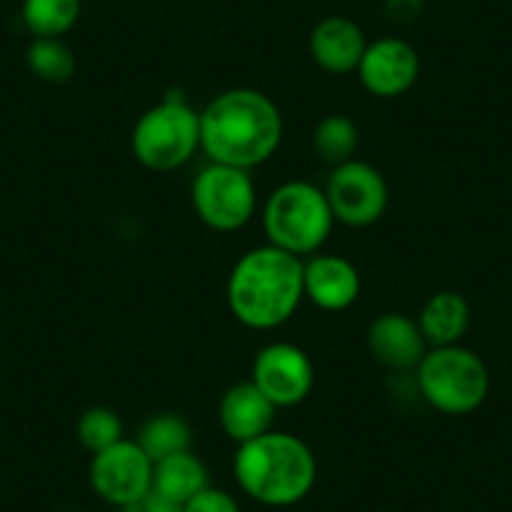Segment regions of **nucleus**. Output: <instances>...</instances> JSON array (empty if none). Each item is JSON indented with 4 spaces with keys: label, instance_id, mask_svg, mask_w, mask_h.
<instances>
[{
    "label": "nucleus",
    "instance_id": "nucleus-1",
    "mask_svg": "<svg viewBox=\"0 0 512 512\" xmlns=\"http://www.w3.org/2000/svg\"><path fill=\"white\" fill-rule=\"evenodd\" d=\"M282 136L277 103L254 88H231L201 111V149L211 164L249 171L277 154Z\"/></svg>",
    "mask_w": 512,
    "mask_h": 512
},
{
    "label": "nucleus",
    "instance_id": "nucleus-2",
    "mask_svg": "<svg viewBox=\"0 0 512 512\" xmlns=\"http://www.w3.org/2000/svg\"><path fill=\"white\" fill-rule=\"evenodd\" d=\"M304 299V264L277 246H256L234 264L226 284L231 314L251 329H274L294 317Z\"/></svg>",
    "mask_w": 512,
    "mask_h": 512
},
{
    "label": "nucleus",
    "instance_id": "nucleus-3",
    "mask_svg": "<svg viewBox=\"0 0 512 512\" xmlns=\"http://www.w3.org/2000/svg\"><path fill=\"white\" fill-rule=\"evenodd\" d=\"M234 477L251 500L267 507H289L312 492L317 460L297 435L269 430L267 435L239 445Z\"/></svg>",
    "mask_w": 512,
    "mask_h": 512
},
{
    "label": "nucleus",
    "instance_id": "nucleus-4",
    "mask_svg": "<svg viewBox=\"0 0 512 512\" xmlns=\"http://www.w3.org/2000/svg\"><path fill=\"white\" fill-rule=\"evenodd\" d=\"M262 219L269 244L294 256L314 254L334 224L327 194L307 181H289L274 189Z\"/></svg>",
    "mask_w": 512,
    "mask_h": 512
},
{
    "label": "nucleus",
    "instance_id": "nucleus-5",
    "mask_svg": "<svg viewBox=\"0 0 512 512\" xmlns=\"http://www.w3.org/2000/svg\"><path fill=\"white\" fill-rule=\"evenodd\" d=\"M417 387L427 405L445 415H470L490 395V372L472 349L432 347L417 367Z\"/></svg>",
    "mask_w": 512,
    "mask_h": 512
},
{
    "label": "nucleus",
    "instance_id": "nucleus-6",
    "mask_svg": "<svg viewBox=\"0 0 512 512\" xmlns=\"http://www.w3.org/2000/svg\"><path fill=\"white\" fill-rule=\"evenodd\" d=\"M131 149L146 169H181L201 149V113L184 98H166L139 118L131 134Z\"/></svg>",
    "mask_w": 512,
    "mask_h": 512
},
{
    "label": "nucleus",
    "instance_id": "nucleus-7",
    "mask_svg": "<svg viewBox=\"0 0 512 512\" xmlns=\"http://www.w3.org/2000/svg\"><path fill=\"white\" fill-rule=\"evenodd\" d=\"M199 219L214 231H236L256 211V189L249 171L226 164H211L196 176L191 189Z\"/></svg>",
    "mask_w": 512,
    "mask_h": 512
},
{
    "label": "nucleus",
    "instance_id": "nucleus-8",
    "mask_svg": "<svg viewBox=\"0 0 512 512\" xmlns=\"http://www.w3.org/2000/svg\"><path fill=\"white\" fill-rule=\"evenodd\" d=\"M88 480L101 500L121 510L149 495L154 487V462L139 442L123 437L113 447L93 455Z\"/></svg>",
    "mask_w": 512,
    "mask_h": 512
},
{
    "label": "nucleus",
    "instance_id": "nucleus-9",
    "mask_svg": "<svg viewBox=\"0 0 512 512\" xmlns=\"http://www.w3.org/2000/svg\"><path fill=\"white\" fill-rule=\"evenodd\" d=\"M324 194L332 206L334 219L347 226H357V229L382 219L390 201V189L384 176L374 166L357 159L334 166Z\"/></svg>",
    "mask_w": 512,
    "mask_h": 512
},
{
    "label": "nucleus",
    "instance_id": "nucleus-10",
    "mask_svg": "<svg viewBox=\"0 0 512 512\" xmlns=\"http://www.w3.org/2000/svg\"><path fill=\"white\" fill-rule=\"evenodd\" d=\"M251 382L274 407H294L307 400L314 384V367L307 352L294 344L274 342L256 354Z\"/></svg>",
    "mask_w": 512,
    "mask_h": 512
},
{
    "label": "nucleus",
    "instance_id": "nucleus-11",
    "mask_svg": "<svg viewBox=\"0 0 512 512\" xmlns=\"http://www.w3.org/2000/svg\"><path fill=\"white\" fill-rule=\"evenodd\" d=\"M357 73L372 96L397 98L410 91L420 78V56L402 38H382L377 43H367Z\"/></svg>",
    "mask_w": 512,
    "mask_h": 512
},
{
    "label": "nucleus",
    "instance_id": "nucleus-12",
    "mask_svg": "<svg viewBox=\"0 0 512 512\" xmlns=\"http://www.w3.org/2000/svg\"><path fill=\"white\" fill-rule=\"evenodd\" d=\"M367 347L374 362L392 372H410L420 367L427 354V342L420 332V324L405 314H379L367 332Z\"/></svg>",
    "mask_w": 512,
    "mask_h": 512
},
{
    "label": "nucleus",
    "instance_id": "nucleus-13",
    "mask_svg": "<svg viewBox=\"0 0 512 512\" xmlns=\"http://www.w3.org/2000/svg\"><path fill=\"white\" fill-rule=\"evenodd\" d=\"M362 279L349 259L334 254L314 256L304 264V297L324 312H344L359 299Z\"/></svg>",
    "mask_w": 512,
    "mask_h": 512
},
{
    "label": "nucleus",
    "instance_id": "nucleus-14",
    "mask_svg": "<svg viewBox=\"0 0 512 512\" xmlns=\"http://www.w3.org/2000/svg\"><path fill=\"white\" fill-rule=\"evenodd\" d=\"M367 51L362 28L344 16H329L312 28L309 36V53L322 71L342 76L357 71Z\"/></svg>",
    "mask_w": 512,
    "mask_h": 512
},
{
    "label": "nucleus",
    "instance_id": "nucleus-15",
    "mask_svg": "<svg viewBox=\"0 0 512 512\" xmlns=\"http://www.w3.org/2000/svg\"><path fill=\"white\" fill-rule=\"evenodd\" d=\"M274 415H277V407L269 402V397L251 379L234 384L221 397L219 422L224 427L226 437L239 442V445L254 440V437L267 435L274 425Z\"/></svg>",
    "mask_w": 512,
    "mask_h": 512
},
{
    "label": "nucleus",
    "instance_id": "nucleus-16",
    "mask_svg": "<svg viewBox=\"0 0 512 512\" xmlns=\"http://www.w3.org/2000/svg\"><path fill=\"white\" fill-rule=\"evenodd\" d=\"M417 324L430 347L460 344L470 327V304L457 292H437L425 302Z\"/></svg>",
    "mask_w": 512,
    "mask_h": 512
},
{
    "label": "nucleus",
    "instance_id": "nucleus-17",
    "mask_svg": "<svg viewBox=\"0 0 512 512\" xmlns=\"http://www.w3.org/2000/svg\"><path fill=\"white\" fill-rule=\"evenodd\" d=\"M206 487H209V472L191 450L164 457L154 465V487L151 490L174 502V505L184 507L191 497H196Z\"/></svg>",
    "mask_w": 512,
    "mask_h": 512
},
{
    "label": "nucleus",
    "instance_id": "nucleus-18",
    "mask_svg": "<svg viewBox=\"0 0 512 512\" xmlns=\"http://www.w3.org/2000/svg\"><path fill=\"white\" fill-rule=\"evenodd\" d=\"M21 16L33 38H61L81 18V0H23Z\"/></svg>",
    "mask_w": 512,
    "mask_h": 512
},
{
    "label": "nucleus",
    "instance_id": "nucleus-19",
    "mask_svg": "<svg viewBox=\"0 0 512 512\" xmlns=\"http://www.w3.org/2000/svg\"><path fill=\"white\" fill-rule=\"evenodd\" d=\"M314 154L329 166H342L354 159V151L359 146V128L357 123L342 113L322 118L314 128L312 136Z\"/></svg>",
    "mask_w": 512,
    "mask_h": 512
},
{
    "label": "nucleus",
    "instance_id": "nucleus-20",
    "mask_svg": "<svg viewBox=\"0 0 512 512\" xmlns=\"http://www.w3.org/2000/svg\"><path fill=\"white\" fill-rule=\"evenodd\" d=\"M136 442L156 465L164 457L191 450V427L184 417L164 412V415H154L141 427V435Z\"/></svg>",
    "mask_w": 512,
    "mask_h": 512
},
{
    "label": "nucleus",
    "instance_id": "nucleus-21",
    "mask_svg": "<svg viewBox=\"0 0 512 512\" xmlns=\"http://www.w3.org/2000/svg\"><path fill=\"white\" fill-rule=\"evenodd\" d=\"M26 63L33 76L46 83H66L76 73V56L61 38H33Z\"/></svg>",
    "mask_w": 512,
    "mask_h": 512
},
{
    "label": "nucleus",
    "instance_id": "nucleus-22",
    "mask_svg": "<svg viewBox=\"0 0 512 512\" xmlns=\"http://www.w3.org/2000/svg\"><path fill=\"white\" fill-rule=\"evenodd\" d=\"M78 442L86 447L88 452H103L108 447H113L116 442L123 440V422L108 407H91L81 415L76 427Z\"/></svg>",
    "mask_w": 512,
    "mask_h": 512
},
{
    "label": "nucleus",
    "instance_id": "nucleus-23",
    "mask_svg": "<svg viewBox=\"0 0 512 512\" xmlns=\"http://www.w3.org/2000/svg\"><path fill=\"white\" fill-rule=\"evenodd\" d=\"M181 512H241V507L234 495L209 485L206 490H201L199 495L191 497V500L181 507Z\"/></svg>",
    "mask_w": 512,
    "mask_h": 512
},
{
    "label": "nucleus",
    "instance_id": "nucleus-24",
    "mask_svg": "<svg viewBox=\"0 0 512 512\" xmlns=\"http://www.w3.org/2000/svg\"><path fill=\"white\" fill-rule=\"evenodd\" d=\"M425 11V0H384V16L395 26H410Z\"/></svg>",
    "mask_w": 512,
    "mask_h": 512
},
{
    "label": "nucleus",
    "instance_id": "nucleus-25",
    "mask_svg": "<svg viewBox=\"0 0 512 512\" xmlns=\"http://www.w3.org/2000/svg\"><path fill=\"white\" fill-rule=\"evenodd\" d=\"M118 512H181L179 505H174V502H169L166 497L156 495L154 490L149 492L146 497H141V500L131 502V505L121 507Z\"/></svg>",
    "mask_w": 512,
    "mask_h": 512
}]
</instances>
